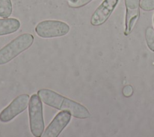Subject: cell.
<instances>
[{"label": "cell", "instance_id": "11", "mask_svg": "<svg viewBox=\"0 0 154 137\" xmlns=\"http://www.w3.org/2000/svg\"><path fill=\"white\" fill-rule=\"evenodd\" d=\"M146 40L147 46L154 52V29L152 27H149L146 30Z\"/></svg>", "mask_w": 154, "mask_h": 137}, {"label": "cell", "instance_id": "3", "mask_svg": "<svg viewBox=\"0 0 154 137\" xmlns=\"http://www.w3.org/2000/svg\"><path fill=\"white\" fill-rule=\"evenodd\" d=\"M42 101L38 94H34L31 95L28 104L30 130L35 137L42 136L45 129Z\"/></svg>", "mask_w": 154, "mask_h": 137}, {"label": "cell", "instance_id": "10", "mask_svg": "<svg viewBox=\"0 0 154 137\" xmlns=\"http://www.w3.org/2000/svg\"><path fill=\"white\" fill-rule=\"evenodd\" d=\"M13 7L11 0H0V17L8 18L12 13Z\"/></svg>", "mask_w": 154, "mask_h": 137}, {"label": "cell", "instance_id": "4", "mask_svg": "<svg viewBox=\"0 0 154 137\" xmlns=\"http://www.w3.org/2000/svg\"><path fill=\"white\" fill-rule=\"evenodd\" d=\"M70 31V27L64 22L46 20L40 22L35 28L37 34L42 38H53L65 36Z\"/></svg>", "mask_w": 154, "mask_h": 137}, {"label": "cell", "instance_id": "9", "mask_svg": "<svg viewBox=\"0 0 154 137\" xmlns=\"http://www.w3.org/2000/svg\"><path fill=\"white\" fill-rule=\"evenodd\" d=\"M20 27V21L16 18L0 19V36L17 31Z\"/></svg>", "mask_w": 154, "mask_h": 137}, {"label": "cell", "instance_id": "12", "mask_svg": "<svg viewBox=\"0 0 154 137\" xmlns=\"http://www.w3.org/2000/svg\"><path fill=\"white\" fill-rule=\"evenodd\" d=\"M140 7L144 11L154 10V0H141Z\"/></svg>", "mask_w": 154, "mask_h": 137}, {"label": "cell", "instance_id": "7", "mask_svg": "<svg viewBox=\"0 0 154 137\" xmlns=\"http://www.w3.org/2000/svg\"><path fill=\"white\" fill-rule=\"evenodd\" d=\"M119 0H104L92 14L90 23L93 26L104 24L117 5Z\"/></svg>", "mask_w": 154, "mask_h": 137}, {"label": "cell", "instance_id": "5", "mask_svg": "<svg viewBox=\"0 0 154 137\" xmlns=\"http://www.w3.org/2000/svg\"><path fill=\"white\" fill-rule=\"evenodd\" d=\"M29 101L28 94H23L18 95L0 112V121L7 123L12 120L27 108Z\"/></svg>", "mask_w": 154, "mask_h": 137}, {"label": "cell", "instance_id": "1", "mask_svg": "<svg viewBox=\"0 0 154 137\" xmlns=\"http://www.w3.org/2000/svg\"><path fill=\"white\" fill-rule=\"evenodd\" d=\"M37 94L45 104L58 110L68 111L76 118L86 119L91 116L84 106L52 90L41 89L38 91Z\"/></svg>", "mask_w": 154, "mask_h": 137}, {"label": "cell", "instance_id": "14", "mask_svg": "<svg viewBox=\"0 0 154 137\" xmlns=\"http://www.w3.org/2000/svg\"><path fill=\"white\" fill-rule=\"evenodd\" d=\"M132 92H133L132 88L129 85H128L126 87H125L123 89V93L125 95V96H126V97L131 96L132 95Z\"/></svg>", "mask_w": 154, "mask_h": 137}, {"label": "cell", "instance_id": "2", "mask_svg": "<svg viewBox=\"0 0 154 137\" xmlns=\"http://www.w3.org/2000/svg\"><path fill=\"white\" fill-rule=\"evenodd\" d=\"M34 39L32 34L23 33L2 47L0 49V65L7 63L29 48L32 45Z\"/></svg>", "mask_w": 154, "mask_h": 137}, {"label": "cell", "instance_id": "8", "mask_svg": "<svg viewBox=\"0 0 154 137\" xmlns=\"http://www.w3.org/2000/svg\"><path fill=\"white\" fill-rule=\"evenodd\" d=\"M126 7L124 34L128 36L133 30L140 16V0H125Z\"/></svg>", "mask_w": 154, "mask_h": 137}, {"label": "cell", "instance_id": "15", "mask_svg": "<svg viewBox=\"0 0 154 137\" xmlns=\"http://www.w3.org/2000/svg\"><path fill=\"white\" fill-rule=\"evenodd\" d=\"M77 0H68V2H70V3H73L75 2Z\"/></svg>", "mask_w": 154, "mask_h": 137}, {"label": "cell", "instance_id": "6", "mask_svg": "<svg viewBox=\"0 0 154 137\" xmlns=\"http://www.w3.org/2000/svg\"><path fill=\"white\" fill-rule=\"evenodd\" d=\"M71 113L62 110L58 112L46 128L42 135L43 137H57L67 126L71 119Z\"/></svg>", "mask_w": 154, "mask_h": 137}, {"label": "cell", "instance_id": "13", "mask_svg": "<svg viewBox=\"0 0 154 137\" xmlns=\"http://www.w3.org/2000/svg\"><path fill=\"white\" fill-rule=\"evenodd\" d=\"M91 1H93V0H77L75 2H73V3L68 2V4L70 7L73 8H76L82 7L87 5V4L90 2Z\"/></svg>", "mask_w": 154, "mask_h": 137}, {"label": "cell", "instance_id": "16", "mask_svg": "<svg viewBox=\"0 0 154 137\" xmlns=\"http://www.w3.org/2000/svg\"><path fill=\"white\" fill-rule=\"evenodd\" d=\"M153 22H154V16H153Z\"/></svg>", "mask_w": 154, "mask_h": 137}]
</instances>
